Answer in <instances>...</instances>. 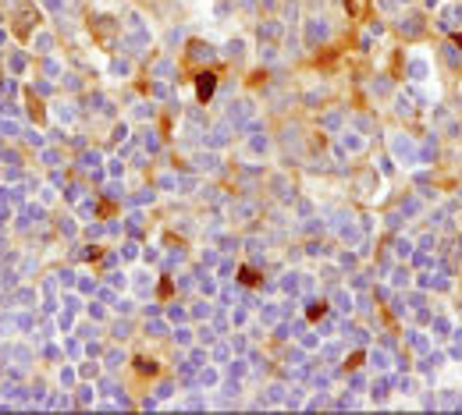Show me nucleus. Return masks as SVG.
I'll list each match as a JSON object with an SVG mask.
<instances>
[{"mask_svg":"<svg viewBox=\"0 0 462 415\" xmlns=\"http://www.w3.org/2000/svg\"><path fill=\"white\" fill-rule=\"evenodd\" d=\"M459 46H462V32H459Z\"/></svg>","mask_w":462,"mask_h":415,"instance_id":"6e6552de","label":"nucleus"},{"mask_svg":"<svg viewBox=\"0 0 462 415\" xmlns=\"http://www.w3.org/2000/svg\"><path fill=\"white\" fill-rule=\"evenodd\" d=\"M395 110L409 117V114H412V100H409V96H398V107H395Z\"/></svg>","mask_w":462,"mask_h":415,"instance_id":"7ed1b4c3","label":"nucleus"},{"mask_svg":"<svg viewBox=\"0 0 462 415\" xmlns=\"http://www.w3.org/2000/svg\"><path fill=\"white\" fill-rule=\"evenodd\" d=\"M214 85H217V82H214V75H199V82H196V92H199V100H206V96L214 92Z\"/></svg>","mask_w":462,"mask_h":415,"instance_id":"f03ea898","label":"nucleus"},{"mask_svg":"<svg viewBox=\"0 0 462 415\" xmlns=\"http://www.w3.org/2000/svg\"><path fill=\"white\" fill-rule=\"evenodd\" d=\"M448 121V110H434V125H445Z\"/></svg>","mask_w":462,"mask_h":415,"instance_id":"39448f33","label":"nucleus"},{"mask_svg":"<svg viewBox=\"0 0 462 415\" xmlns=\"http://www.w3.org/2000/svg\"><path fill=\"white\" fill-rule=\"evenodd\" d=\"M445 61H448V64H459V54H455V46H445Z\"/></svg>","mask_w":462,"mask_h":415,"instance_id":"20e7f679","label":"nucleus"},{"mask_svg":"<svg viewBox=\"0 0 462 415\" xmlns=\"http://www.w3.org/2000/svg\"><path fill=\"white\" fill-rule=\"evenodd\" d=\"M398 4H409V0H381V7H384V11H391V7H398Z\"/></svg>","mask_w":462,"mask_h":415,"instance_id":"423d86ee","label":"nucleus"},{"mask_svg":"<svg viewBox=\"0 0 462 415\" xmlns=\"http://www.w3.org/2000/svg\"><path fill=\"white\" fill-rule=\"evenodd\" d=\"M437 4H441V0H427V7H437Z\"/></svg>","mask_w":462,"mask_h":415,"instance_id":"0eeeda50","label":"nucleus"},{"mask_svg":"<svg viewBox=\"0 0 462 415\" xmlns=\"http://www.w3.org/2000/svg\"><path fill=\"white\" fill-rule=\"evenodd\" d=\"M402 32H405V36H420V32H423V18H420V14H405V18H402Z\"/></svg>","mask_w":462,"mask_h":415,"instance_id":"f257e3e1","label":"nucleus"},{"mask_svg":"<svg viewBox=\"0 0 462 415\" xmlns=\"http://www.w3.org/2000/svg\"><path fill=\"white\" fill-rule=\"evenodd\" d=\"M459 18H462V4H459Z\"/></svg>","mask_w":462,"mask_h":415,"instance_id":"1a4fd4ad","label":"nucleus"}]
</instances>
